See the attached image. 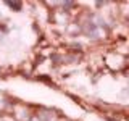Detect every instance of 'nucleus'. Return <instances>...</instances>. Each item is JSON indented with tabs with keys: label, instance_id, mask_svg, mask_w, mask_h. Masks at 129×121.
<instances>
[{
	"label": "nucleus",
	"instance_id": "f257e3e1",
	"mask_svg": "<svg viewBox=\"0 0 129 121\" xmlns=\"http://www.w3.org/2000/svg\"><path fill=\"white\" fill-rule=\"evenodd\" d=\"M29 121H40L39 118H37V115H34V116H31V119Z\"/></svg>",
	"mask_w": 129,
	"mask_h": 121
}]
</instances>
